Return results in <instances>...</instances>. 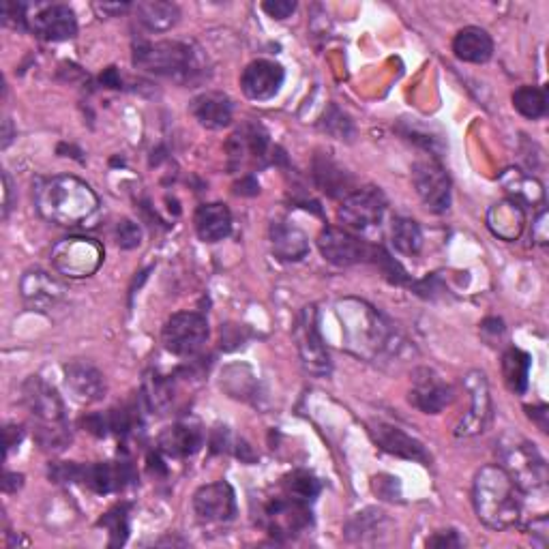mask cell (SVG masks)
I'll return each mask as SVG.
<instances>
[{"label": "cell", "mask_w": 549, "mask_h": 549, "mask_svg": "<svg viewBox=\"0 0 549 549\" xmlns=\"http://www.w3.org/2000/svg\"><path fill=\"white\" fill-rule=\"evenodd\" d=\"M116 243L123 249H133L142 243V230L138 224H133L129 219H123L116 228Z\"/></svg>", "instance_id": "cell-40"}, {"label": "cell", "mask_w": 549, "mask_h": 549, "mask_svg": "<svg viewBox=\"0 0 549 549\" xmlns=\"http://www.w3.org/2000/svg\"><path fill=\"white\" fill-rule=\"evenodd\" d=\"M286 71L275 61H260L249 63L241 76V88L247 99L251 101H271L279 95L284 86Z\"/></svg>", "instance_id": "cell-17"}, {"label": "cell", "mask_w": 549, "mask_h": 549, "mask_svg": "<svg viewBox=\"0 0 549 549\" xmlns=\"http://www.w3.org/2000/svg\"><path fill=\"white\" fill-rule=\"evenodd\" d=\"M209 320L198 311L174 314L161 331L163 346L174 356H196L209 341Z\"/></svg>", "instance_id": "cell-10"}, {"label": "cell", "mask_w": 549, "mask_h": 549, "mask_svg": "<svg viewBox=\"0 0 549 549\" xmlns=\"http://www.w3.org/2000/svg\"><path fill=\"white\" fill-rule=\"evenodd\" d=\"M502 376L511 393L522 395L528 389L530 378V354L519 348H511L502 356Z\"/></svg>", "instance_id": "cell-31"}, {"label": "cell", "mask_w": 549, "mask_h": 549, "mask_svg": "<svg viewBox=\"0 0 549 549\" xmlns=\"http://www.w3.org/2000/svg\"><path fill=\"white\" fill-rule=\"evenodd\" d=\"M20 294L28 309L41 311L43 314V311H50L63 301L65 288L61 281H56L50 273L33 269L24 273L20 281Z\"/></svg>", "instance_id": "cell-20"}, {"label": "cell", "mask_w": 549, "mask_h": 549, "mask_svg": "<svg viewBox=\"0 0 549 549\" xmlns=\"http://www.w3.org/2000/svg\"><path fill=\"white\" fill-rule=\"evenodd\" d=\"M374 492L384 500H399V483L395 477H376L374 479Z\"/></svg>", "instance_id": "cell-42"}, {"label": "cell", "mask_w": 549, "mask_h": 549, "mask_svg": "<svg viewBox=\"0 0 549 549\" xmlns=\"http://www.w3.org/2000/svg\"><path fill=\"white\" fill-rule=\"evenodd\" d=\"M294 339H296V346H299L301 363L305 367V372H309L311 376H318V378L329 376L333 369V363H331V354H329V350H326V344H324V339L318 329L316 305L303 307L299 320H296Z\"/></svg>", "instance_id": "cell-9"}, {"label": "cell", "mask_w": 549, "mask_h": 549, "mask_svg": "<svg viewBox=\"0 0 549 549\" xmlns=\"http://www.w3.org/2000/svg\"><path fill=\"white\" fill-rule=\"evenodd\" d=\"M133 63L155 76L172 78L183 84L196 82L204 76V58L200 50L185 41L138 43L133 48Z\"/></svg>", "instance_id": "cell-5"}, {"label": "cell", "mask_w": 549, "mask_h": 549, "mask_svg": "<svg viewBox=\"0 0 549 549\" xmlns=\"http://www.w3.org/2000/svg\"><path fill=\"white\" fill-rule=\"evenodd\" d=\"M95 11L99 13V16H121V13H125L127 9H131L129 3H116V5H110V3H97L93 5Z\"/></svg>", "instance_id": "cell-49"}, {"label": "cell", "mask_w": 549, "mask_h": 549, "mask_svg": "<svg viewBox=\"0 0 549 549\" xmlns=\"http://www.w3.org/2000/svg\"><path fill=\"white\" fill-rule=\"evenodd\" d=\"M500 468L522 494L541 492L547 485V464L534 444L517 434H504L498 440Z\"/></svg>", "instance_id": "cell-6"}, {"label": "cell", "mask_w": 549, "mask_h": 549, "mask_svg": "<svg viewBox=\"0 0 549 549\" xmlns=\"http://www.w3.org/2000/svg\"><path fill=\"white\" fill-rule=\"evenodd\" d=\"M369 434H372L374 442L384 453H391V455L402 457V459H410V462H419L423 466L432 464V455L427 453V449L417 438L406 434L404 429L376 421V423H369Z\"/></svg>", "instance_id": "cell-18"}, {"label": "cell", "mask_w": 549, "mask_h": 549, "mask_svg": "<svg viewBox=\"0 0 549 549\" xmlns=\"http://www.w3.org/2000/svg\"><path fill=\"white\" fill-rule=\"evenodd\" d=\"M526 532L530 534L534 543L541 545V547H545L547 541H549V524H547V517L541 515L539 519H532V522H530L528 528H526Z\"/></svg>", "instance_id": "cell-44"}, {"label": "cell", "mask_w": 549, "mask_h": 549, "mask_svg": "<svg viewBox=\"0 0 549 549\" xmlns=\"http://www.w3.org/2000/svg\"><path fill=\"white\" fill-rule=\"evenodd\" d=\"M99 526L108 528L110 532V545L116 547V545H123L127 541V534H129V515H127V507H116L112 509L110 513H106L101 517Z\"/></svg>", "instance_id": "cell-38"}, {"label": "cell", "mask_w": 549, "mask_h": 549, "mask_svg": "<svg viewBox=\"0 0 549 549\" xmlns=\"http://www.w3.org/2000/svg\"><path fill=\"white\" fill-rule=\"evenodd\" d=\"M103 262V247L86 236H71L58 241L52 249L54 269L69 279H84L99 271Z\"/></svg>", "instance_id": "cell-8"}, {"label": "cell", "mask_w": 549, "mask_h": 549, "mask_svg": "<svg viewBox=\"0 0 549 549\" xmlns=\"http://www.w3.org/2000/svg\"><path fill=\"white\" fill-rule=\"evenodd\" d=\"M133 479V472L129 462H99L78 466V481L86 487H91L97 494H114L125 489Z\"/></svg>", "instance_id": "cell-19"}, {"label": "cell", "mask_w": 549, "mask_h": 549, "mask_svg": "<svg viewBox=\"0 0 549 549\" xmlns=\"http://www.w3.org/2000/svg\"><path fill=\"white\" fill-rule=\"evenodd\" d=\"M273 254L284 262H299L309 254V241L303 230L288 224V221H273L271 230Z\"/></svg>", "instance_id": "cell-27"}, {"label": "cell", "mask_w": 549, "mask_h": 549, "mask_svg": "<svg viewBox=\"0 0 549 549\" xmlns=\"http://www.w3.org/2000/svg\"><path fill=\"white\" fill-rule=\"evenodd\" d=\"M408 399L414 408L425 414H440L444 408L453 404L455 391L432 367H419L412 374V389Z\"/></svg>", "instance_id": "cell-15"}, {"label": "cell", "mask_w": 549, "mask_h": 549, "mask_svg": "<svg viewBox=\"0 0 549 549\" xmlns=\"http://www.w3.org/2000/svg\"><path fill=\"white\" fill-rule=\"evenodd\" d=\"M35 206L43 219L61 228L93 226L99 215V198L93 187L71 174L39 181L35 185Z\"/></svg>", "instance_id": "cell-2"}, {"label": "cell", "mask_w": 549, "mask_h": 549, "mask_svg": "<svg viewBox=\"0 0 549 549\" xmlns=\"http://www.w3.org/2000/svg\"><path fill=\"white\" fill-rule=\"evenodd\" d=\"M3 24L16 28V31H26V28H31V18L26 16V5L5 3L3 5Z\"/></svg>", "instance_id": "cell-39"}, {"label": "cell", "mask_w": 549, "mask_h": 549, "mask_svg": "<svg viewBox=\"0 0 549 549\" xmlns=\"http://www.w3.org/2000/svg\"><path fill=\"white\" fill-rule=\"evenodd\" d=\"M101 82L106 84V86H112V88H118V86H121V80H118V76H116V69H114V67H110L106 73H103V76H101Z\"/></svg>", "instance_id": "cell-52"}, {"label": "cell", "mask_w": 549, "mask_h": 549, "mask_svg": "<svg viewBox=\"0 0 549 549\" xmlns=\"http://www.w3.org/2000/svg\"><path fill=\"white\" fill-rule=\"evenodd\" d=\"M391 243L404 256H417L423 249V232L414 219L397 217L391 226Z\"/></svg>", "instance_id": "cell-32"}, {"label": "cell", "mask_w": 549, "mask_h": 549, "mask_svg": "<svg viewBox=\"0 0 549 549\" xmlns=\"http://www.w3.org/2000/svg\"><path fill=\"white\" fill-rule=\"evenodd\" d=\"M472 502L479 522L492 530H507L519 522L522 498L519 489L500 466H485L477 472Z\"/></svg>", "instance_id": "cell-4"}, {"label": "cell", "mask_w": 549, "mask_h": 549, "mask_svg": "<svg viewBox=\"0 0 549 549\" xmlns=\"http://www.w3.org/2000/svg\"><path fill=\"white\" fill-rule=\"evenodd\" d=\"M314 170H316L314 172L316 183L322 187V191H326V194L333 198L341 194L346 196V189L350 187V178L346 176L344 170L337 168L331 159H316Z\"/></svg>", "instance_id": "cell-35"}, {"label": "cell", "mask_w": 549, "mask_h": 549, "mask_svg": "<svg viewBox=\"0 0 549 549\" xmlns=\"http://www.w3.org/2000/svg\"><path fill=\"white\" fill-rule=\"evenodd\" d=\"M335 314L348 352L363 361H382L404 346L402 335L376 307L361 299H339Z\"/></svg>", "instance_id": "cell-1"}, {"label": "cell", "mask_w": 549, "mask_h": 549, "mask_svg": "<svg viewBox=\"0 0 549 549\" xmlns=\"http://www.w3.org/2000/svg\"><path fill=\"white\" fill-rule=\"evenodd\" d=\"M65 384L71 397L80 404H95L106 397L108 384L99 369L88 361H71L65 365Z\"/></svg>", "instance_id": "cell-21"}, {"label": "cell", "mask_w": 549, "mask_h": 549, "mask_svg": "<svg viewBox=\"0 0 549 549\" xmlns=\"http://www.w3.org/2000/svg\"><path fill=\"white\" fill-rule=\"evenodd\" d=\"M387 213V198L378 187H361L352 191L339 206V221L348 232H372L380 228Z\"/></svg>", "instance_id": "cell-7"}, {"label": "cell", "mask_w": 549, "mask_h": 549, "mask_svg": "<svg viewBox=\"0 0 549 549\" xmlns=\"http://www.w3.org/2000/svg\"><path fill=\"white\" fill-rule=\"evenodd\" d=\"M453 54L464 63L483 65L494 56V41L479 26H466L453 39Z\"/></svg>", "instance_id": "cell-26"}, {"label": "cell", "mask_w": 549, "mask_h": 549, "mask_svg": "<svg viewBox=\"0 0 549 549\" xmlns=\"http://www.w3.org/2000/svg\"><path fill=\"white\" fill-rule=\"evenodd\" d=\"M172 393H174L172 382L166 380V376L153 374V376H148L144 382V399H146L148 408H151L153 412L163 414V410H168V406L174 399Z\"/></svg>", "instance_id": "cell-37"}, {"label": "cell", "mask_w": 549, "mask_h": 549, "mask_svg": "<svg viewBox=\"0 0 549 549\" xmlns=\"http://www.w3.org/2000/svg\"><path fill=\"white\" fill-rule=\"evenodd\" d=\"M194 513L204 524H226L236 515V496L230 483L202 485L194 494Z\"/></svg>", "instance_id": "cell-16"}, {"label": "cell", "mask_w": 549, "mask_h": 549, "mask_svg": "<svg viewBox=\"0 0 549 549\" xmlns=\"http://www.w3.org/2000/svg\"><path fill=\"white\" fill-rule=\"evenodd\" d=\"M3 183H5V200H3V217L7 219L9 217V211H11V196H13V183H11V176L5 172L3 174Z\"/></svg>", "instance_id": "cell-50"}, {"label": "cell", "mask_w": 549, "mask_h": 549, "mask_svg": "<svg viewBox=\"0 0 549 549\" xmlns=\"http://www.w3.org/2000/svg\"><path fill=\"white\" fill-rule=\"evenodd\" d=\"M513 108L522 116L530 118V121H537L547 112V95L543 88L522 86L513 93Z\"/></svg>", "instance_id": "cell-36"}, {"label": "cell", "mask_w": 549, "mask_h": 549, "mask_svg": "<svg viewBox=\"0 0 549 549\" xmlns=\"http://www.w3.org/2000/svg\"><path fill=\"white\" fill-rule=\"evenodd\" d=\"M194 226L204 243H219L230 236L232 232V213L226 204L211 202L198 206L194 215Z\"/></svg>", "instance_id": "cell-23"}, {"label": "cell", "mask_w": 549, "mask_h": 549, "mask_svg": "<svg viewBox=\"0 0 549 549\" xmlns=\"http://www.w3.org/2000/svg\"><path fill=\"white\" fill-rule=\"evenodd\" d=\"M532 239H534V243H539V245H547V241H549L547 211L545 209L539 213L537 221H534V224H532Z\"/></svg>", "instance_id": "cell-46"}, {"label": "cell", "mask_w": 549, "mask_h": 549, "mask_svg": "<svg viewBox=\"0 0 549 549\" xmlns=\"http://www.w3.org/2000/svg\"><path fill=\"white\" fill-rule=\"evenodd\" d=\"M502 183L513 194L511 200L519 202L522 206H526L530 202L534 204V202H541L543 200V187H541V183L537 181V178L524 174L522 170H509L507 174L502 176Z\"/></svg>", "instance_id": "cell-33"}, {"label": "cell", "mask_w": 549, "mask_h": 549, "mask_svg": "<svg viewBox=\"0 0 549 549\" xmlns=\"http://www.w3.org/2000/svg\"><path fill=\"white\" fill-rule=\"evenodd\" d=\"M189 110L206 129H224L232 123V101L224 93H202L191 101Z\"/></svg>", "instance_id": "cell-24"}, {"label": "cell", "mask_w": 549, "mask_h": 549, "mask_svg": "<svg viewBox=\"0 0 549 549\" xmlns=\"http://www.w3.org/2000/svg\"><path fill=\"white\" fill-rule=\"evenodd\" d=\"M528 410V417L539 425V429L543 434H547V417H549V412H547V406H532V408H526Z\"/></svg>", "instance_id": "cell-47"}, {"label": "cell", "mask_w": 549, "mask_h": 549, "mask_svg": "<svg viewBox=\"0 0 549 549\" xmlns=\"http://www.w3.org/2000/svg\"><path fill=\"white\" fill-rule=\"evenodd\" d=\"M320 254L335 266H354L361 262H374L378 247L361 241L359 236L344 228H324L318 236Z\"/></svg>", "instance_id": "cell-12"}, {"label": "cell", "mask_w": 549, "mask_h": 549, "mask_svg": "<svg viewBox=\"0 0 549 549\" xmlns=\"http://www.w3.org/2000/svg\"><path fill=\"white\" fill-rule=\"evenodd\" d=\"M281 489L286 496L311 504L320 494V481L307 470H294L281 481Z\"/></svg>", "instance_id": "cell-34"}, {"label": "cell", "mask_w": 549, "mask_h": 549, "mask_svg": "<svg viewBox=\"0 0 549 549\" xmlns=\"http://www.w3.org/2000/svg\"><path fill=\"white\" fill-rule=\"evenodd\" d=\"M31 31L43 41H67L78 35L76 13L67 5L43 7L31 18Z\"/></svg>", "instance_id": "cell-22"}, {"label": "cell", "mask_w": 549, "mask_h": 549, "mask_svg": "<svg viewBox=\"0 0 549 549\" xmlns=\"http://www.w3.org/2000/svg\"><path fill=\"white\" fill-rule=\"evenodd\" d=\"M391 526L387 513L378 509H365L363 513H356L346 526V537L352 543H378L382 532H387Z\"/></svg>", "instance_id": "cell-30"}, {"label": "cell", "mask_w": 549, "mask_h": 549, "mask_svg": "<svg viewBox=\"0 0 549 549\" xmlns=\"http://www.w3.org/2000/svg\"><path fill=\"white\" fill-rule=\"evenodd\" d=\"M133 9H136L138 22L151 33H166L181 18L178 7L166 0H148V3L133 5Z\"/></svg>", "instance_id": "cell-29"}, {"label": "cell", "mask_w": 549, "mask_h": 549, "mask_svg": "<svg viewBox=\"0 0 549 549\" xmlns=\"http://www.w3.org/2000/svg\"><path fill=\"white\" fill-rule=\"evenodd\" d=\"M464 541L462 537H459L457 530H440L436 532L432 539H427V547H462Z\"/></svg>", "instance_id": "cell-43"}, {"label": "cell", "mask_w": 549, "mask_h": 549, "mask_svg": "<svg viewBox=\"0 0 549 549\" xmlns=\"http://www.w3.org/2000/svg\"><path fill=\"white\" fill-rule=\"evenodd\" d=\"M487 226L498 239L515 241L526 226L524 206L515 200H502L487 211Z\"/></svg>", "instance_id": "cell-25"}, {"label": "cell", "mask_w": 549, "mask_h": 549, "mask_svg": "<svg viewBox=\"0 0 549 549\" xmlns=\"http://www.w3.org/2000/svg\"><path fill=\"white\" fill-rule=\"evenodd\" d=\"M22 404L31 414L41 449L50 453L65 451L71 444V427L63 399L52 384L41 376H28L22 382Z\"/></svg>", "instance_id": "cell-3"}, {"label": "cell", "mask_w": 549, "mask_h": 549, "mask_svg": "<svg viewBox=\"0 0 549 549\" xmlns=\"http://www.w3.org/2000/svg\"><path fill=\"white\" fill-rule=\"evenodd\" d=\"M260 522L273 537L292 539L311 526V509L307 502L294 500L284 494L264 504Z\"/></svg>", "instance_id": "cell-11"}, {"label": "cell", "mask_w": 549, "mask_h": 549, "mask_svg": "<svg viewBox=\"0 0 549 549\" xmlns=\"http://www.w3.org/2000/svg\"><path fill=\"white\" fill-rule=\"evenodd\" d=\"M262 9L275 20H286L296 11V3L294 0H269V3L262 5Z\"/></svg>", "instance_id": "cell-41"}, {"label": "cell", "mask_w": 549, "mask_h": 549, "mask_svg": "<svg viewBox=\"0 0 549 549\" xmlns=\"http://www.w3.org/2000/svg\"><path fill=\"white\" fill-rule=\"evenodd\" d=\"M204 436L198 427L176 423L159 436V453L168 457H189L202 449Z\"/></svg>", "instance_id": "cell-28"}, {"label": "cell", "mask_w": 549, "mask_h": 549, "mask_svg": "<svg viewBox=\"0 0 549 549\" xmlns=\"http://www.w3.org/2000/svg\"><path fill=\"white\" fill-rule=\"evenodd\" d=\"M82 425H84L91 434L103 438V436H108L110 419H108V417H103V414H91V417H86V419L82 421Z\"/></svg>", "instance_id": "cell-45"}, {"label": "cell", "mask_w": 549, "mask_h": 549, "mask_svg": "<svg viewBox=\"0 0 549 549\" xmlns=\"http://www.w3.org/2000/svg\"><path fill=\"white\" fill-rule=\"evenodd\" d=\"M412 183L427 211L447 213L451 209V178L436 159H421L412 168Z\"/></svg>", "instance_id": "cell-13"}, {"label": "cell", "mask_w": 549, "mask_h": 549, "mask_svg": "<svg viewBox=\"0 0 549 549\" xmlns=\"http://www.w3.org/2000/svg\"><path fill=\"white\" fill-rule=\"evenodd\" d=\"M9 125H11V121H9V118H7V121H5V133H3V148H7L9 146V142H11V129H9Z\"/></svg>", "instance_id": "cell-53"}, {"label": "cell", "mask_w": 549, "mask_h": 549, "mask_svg": "<svg viewBox=\"0 0 549 549\" xmlns=\"http://www.w3.org/2000/svg\"><path fill=\"white\" fill-rule=\"evenodd\" d=\"M22 436H24V429L22 427H16V425H7L5 427V447H7V455L13 447H18V444L22 442Z\"/></svg>", "instance_id": "cell-48"}, {"label": "cell", "mask_w": 549, "mask_h": 549, "mask_svg": "<svg viewBox=\"0 0 549 549\" xmlns=\"http://www.w3.org/2000/svg\"><path fill=\"white\" fill-rule=\"evenodd\" d=\"M22 481H24L22 474H11V472H7V474H5V481H3V489H5L7 494L16 492V489L22 487Z\"/></svg>", "instance_id": "cell-51"}, {"label": "cell", "mask_w": 549, "mask_h": 549, "mask_svg": "<svg viewBox=\"0 0 549 549\" xmlns=\"http://www.w3.org/2000/svg\"><path fill=\"white\" fill-rule=\"evenodd\" d=\"M466 391L470 393V410L466 417L459 421L455 436L457 438H472L483 434L494 419V402L492 395H489V384L483 372L479 369H472L466 376Z\"/></svg>", "instance_id": "cell-14"}]
</instances>
